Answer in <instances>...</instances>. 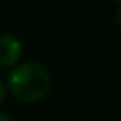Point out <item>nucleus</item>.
I'll return each mask as SVG.
<instances>
[{
    "instance_id": "nucleus-1",
    "label": "nucleus",
    "mask_w": 121,
    "mask_h": 121,
    "mask_svg": "<svg viewBox=\"0 0 121 121\" xmlns=\"http://www.w3.org/2000/svg\"><path fill=\"white\" fill-rule=\"evenodd\" d=\"M10 95L22 103H37L43 99L52 88L50 71L35 61L15 65L9 73L7 86Z\"/></svg>"
},
{
    "instance_id": "nucleus-4",
    "label": "nucleus",
    "mask_w": 121,
    "mask_h": 121,
    "mask_svg": "<svg viewBox=\"0 0 121 121\" xmlns=\"http://www.w3.org/2000/svg\"><path fill=\"white\" fill-rule=\"evenodd\" d=\"M116 23H118V25H121V7H118V9H116Z\"/></svg>"
},
{
    "instance_id": "nucleus-3",
    "label": "nucleus",
    "mask_w": 121,
    "mask_h": 121,
    "mask_svg": "<svg viewBox=\"0 0 121 121\" xmlns=\"http://www.w3.org/2000/svg\"><path fill=\"white\" fill-rule=\"evenodd\" d=\"M5 96H7V88H5V83H4L2 80H0V104L4 103Z\"/></svg>"
},
{
    "instance_id": "nucleus-2",
    "label": "nucleus",
    "mask_w": 121,
    "mask_h": 121,
    "mask_svg": "<svg viewBox=\"0 0 121 121\" xmlns=\"http://www.w3.org/2000/svg\"><path fill=\"white\" fill-rule=\"evenodd\" d=\"M23 53V47L15 35L4 33L0 35V66L10 68L15 66Z\"/></svg>"
},
{
    "instance_id": "nucleus-5",
    "label": "nucleus",
    "mask_w": 121,
    "mask_h": 121,
    "mask_svg": "<svg viewBox=\"0 0 121 121\" xmlns=\"http://www.w3.org/2000/svg\"><path fill=\"white\" fill-rule=\"evenodd\" d=\"M0 121H12V118L7 113H0Z\"/></svg>"
}]
</instances>
